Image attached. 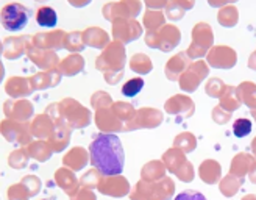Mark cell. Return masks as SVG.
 I'll return each instance as SVG.
<instances>
[{"instance_id":"1","label":"cell","mask_w":256,"mask_h":200,"mask_svg":"<svg viewBox=\"0 0 256 200\" xmlns=\"http://www.w3.org/2000/svg\"><path fill=\"white\" fill-rule=\"evenodd\" d=\"M91 164L104 177H116L124 170L125 154L119 136L112 133H98L89 146Z\"/></svg>"},{"instance_id":"2","label":"cell","mask_w":256,"mask_h":200,"mask_svg":"<svg viewBox=\"0 0 256 200\" xmlns=\"http://www.w3.org/2000/svg\"><path fill=\"white\" fill-rule=\"evenodd\" d=\"M175 184L170 178L164 177L158 183L140 180L132 192L133 200H169L174 196Z\"/></svg>"},{"instance_id":"3","label":"cell","mask_w":256,"mask_h":200,"mask_svg":"<svg viewBox=\"0 0 256 200\" xmlns=\"http://www.w3.org/2000/svg\"><path fill=\"white\" fill-rule=\"evenodd\" d=\"M182 40V33L175 25H162L156 32H147L146 42L153 47L160 48L161 52H170Z\"/></svg>"},{"instance_id":"4","label":"cell","mask_w":256,"mask_h":200,"mask_svg":"<svg viewBox=\"0 0 256 200\" xmlns=\"http://www.w3.org/2000/svg\"><path fill=\"white\" fill-rule=\"evenodd\" d=\"M214 42V34L210 24L206 22H198L194 30H192V44L188 48V58H200L206 55V52L212 48Z\"/></svg>"},{"instance_id":"5","label":"cell","mask_w":256,"mask_h":200,"mask_svg":"<svg viewBox=\"0 0 256 200\" xmlns=\"http://www.w3.org/2000/svg\"><path fill=\"white\" fill-rule=\"evenodd\" d=\"M2 27L8 32H20L30 20V10L22 4H6L0 12Z\"/></svg>"},{"instance_id":"6","label":"cell","mask_w":256,"mask_h":200,"mask_svg":"<svg viewBox=\"0 0 256 200\" xmlns=\"http://www.w3.org/2000/svg\"><path fill=\"white\" fill-rule=\"evenodd\" d=\"M164 166L169 169V172L175 174L182 182H192L194 180V168L190 162L186 160L184 154L178 148H170L162 155Z\"/></svg>"},{"instance_id":"7","label":"cell","mask_w":256,"mask_h":200,"mask_svg":"<svg viewBox=\"0 0 256 200\" xmlns=\"http://www.w3.org/2000/svg\"><path fill=\"white\" fill-rule=\"evenodd\" d=\"M140 10L142 4L136 0H126V2H112L104 6V16L108 20H118V19H134Z\"/></svg>"},{"instance_id":"8","label":"cell","mask_w":256,"mask_h":200,"mask_svg":"<svg viewBox=\"0 0 256 200\" xmlns=\"http://www.w3.org/2000/svg\"><path fill=\"white\" fill-rule=\"evenodd\" d=\"M210 74L208 64L204 61H196L189 64V68L184 70V74L180 77V88L186 92H194L198 84L206 78V75Z\"/></svg>"},{"instance_id":"9","label":"cell","mask_w":256,"mask_h":200,"mask_svg":"<svg viewBox=\"0 0 256 200\" xmlns=\"http://www.w3.org/2000/svg\"><path fill=\"white\" fill-rule=\"evenodd\" d=\"M125 61V50L120 42H112L97 60V68L102 70L114 69L116 72H122Z\"/></svg>"},{"instance_id":"10","label":"cell","mask_w":256,"mask_h":200,"mask_svg":"<svg viewBox=\"0 0 256 200\" xmlns=\"http://www.w3.org/2000/svg\"><path fill=\"white\" fill-rule=\"evenodd\" d=\"M206 61L210 66H212L216 69H232L236 64L238 55L232 47L216 46L208 52Z\"/></svg>"},{"instance_id":"11","label":"cell","mask_w":256,"mask_h":200,"mask_svg":"<svg viewBox=\"0 0 256 200\" xmlns=\"http://www.w3.org/2000/svg\"><path fill=\"white\" fill-rule=\"evenodd\" d=\"M142 33V28L136 20L132 19H118L112 22V34L119 42H130L134 41Z\"/></svg>"},{"instance_id":"12","label":"cell","mask_w":256,"mask_h":200,"mask_svg":"<svg viewBox=\"0 0 256 200\" xmlns=\"http://www.w3.org/2000/svg\"><path fill=\"white\" fill-rule=\"evenodd\" d=\"M164 108L169 114H180L182 118H190L196 111L194 102H192L188 96H182V94L169 98L168 102H166Z\"/></svg>"},{"instance_id":"13","label":"cell","mask_w":256,"mask_h":200,"mask_svg":"<svg viewBox=\"0 0 256 200\" xmlns=\"http://www.w3.org/2000/svg\"><path fill=\"white\" fill-rule=\"evenodd\" d=\"M66 40L68 34L62 30H56V32H50V33H38L33 38V44L36 47H41L44 50L47 48H62L66 47Z\"/></svg>"},{"instance_id":"14","label":"cell","mask_w":256,"mask_h":200,"mask_svg":"<svg viewBox=\"0 0 256 200\" xmlns=\"http://www.w3.org/2000/svg\"><path fill=\"white\" fill-rule=\"evenodd\" d=\"M162 122V114L161 111L155 110V108H142L139 110L134 119H133V125H132V130L134 128H153V127H158V125Z\"/></svg>"},{"instance_id":"15","label":"cell","mask_w":256,"mask_h":200,"mask_svg":"<svg viewBox=\"0 0 256 200\" xmlns=\"http://www.w3.org/2000/svg\"><path fill=\"white\" fill-rule=\"evenodd\" d=\"M189 58L186 54H178L175 56H172L168 64H166V77L172 82L180 80V77L184 74V70L189 68Z\"/></svg>"},{"instance_id":"16","label":"cell","mask_w":256,"mask_h":200,"mask_svg":"<svg viewBox=\"0 0 256 200\" xmlns=\"http://www.w3.org/2000/svg\"><path fill=\"white\" fill-rule=\"evenodd\" d=\"M98 190L104 194H110V196H125L128 192V183L120 175H116V177H105L100 182Z\"/></svg>"},{"instance_id":"17","label":"cell","mask_w":256,"mask_h":200,"mask_svg":"<svg viewBox=\"0 0 256 200\" xmlns=\"http://www.w3.org/2000/svg\"><path fill=\"white\" fill-rule=\"evenodd\" d=\"M198 174H200V178L204 183L216 184V183H219L222 177V168L219 162L214 160H204L198 168Z\"/></svg>"},{"instance_id":"18","label":"cell","mask_w":256,"mask_h":200,"mask_svg":"<svg viewBox=\"0 0 256 200\" xmlns=\"http://www.w3.org/2000/svg\"><path fill=\"white\" fill-rule=\"evenodd\" d=\"M254 162V158L248 154H238L233 161H232V166H230V174L234 175L238 178L244 180L246 175L250 172L252 166Z\"/></svg>"},{"instance_id":"19","label":"cell","mask_w":256,"mask_h":200,"mask_svg":"<svg viewBox=\"0 0 256 200\" xmlns=\"http://www.w3.org/2000/svg\"><path fill=\"white\" fill-rule=\"evenodd\" d=\"M83 41H84V44L91 46V47L104 48L108 44L110 38H108V33L104 32L102 28L91 27V28H88V30L83 32Z\"/></svg>"},{"instance_id":"20","label":"cell","mask_w":256,"mask_h":200,"mask_svg":"<svg viewBox=\"0 0 256 200\" xmlns=\"http://www.w3.org/2000/svg\"><path fill=\"white\" fill-rule=\"evenodd\" d=\"M238 98L240 100V104H246L252 110L256 108V84L252 82H244L236 88Z\"/></svg>"},{"instance_id":"21","label":"cell","mask_w":256,"mask_h":200,"mask_svg":"<svg viewBox=\"0 0 256 200\" xmlns=\"http://www.w3.org/2000/svg\"><path fill=\"white\" fill-rule=\"evenodd\" d=\"M194 6V2H183V0H172V2H168V6L164 8L166 16H168L170 20H180L184 12L188 10H190Z\"/></svg>"},{"instance_id":"22","label":"cell","mask_w":256,"mask_h":200,"mask_svg":"<svg viewBox=\"0 0 256 200\" xmlns=\"http://www.w3.org/2000/svg\"><path fill=\"white\" fill-rule=\"evenodd\" d=\"M217 20L222 25V27H234L239 20V12H238V8L232 4H228L226 6H222L217 12Z\"/></svg>"},{"instance_id":"23","label":"cell","mask_w":256,"mask_h":200,"mask_svg":"<svg viewBox=\"0 0 256 200\" xmlns=\"http://www.w3.org/2000/svg\"><path fill=\"white\" fill-rule=\"evenodd\" d=\"M36 22L38 25H41V27H46V28L55 27L58 22L56 11L52 6H40L36 11Z\"/></svg>"},{"instance_id":"24","label":"cell","mask_w":256,"mask_h":200,"mask_svg":"<svg viewBox=\"0 0 256 200\" xmlns=\"http://www.w3.org/2000/svg\"><path fill=\"white\" fill-rule=\"evenodd\" d=\"M86 162H88V155H86L84 150L80 148V147L72 148V152H69L66 156H64V164L72 168L74 170L82 169Z\"/></svg>"},{"instance_id":"25","label":"cell","mask_w":256,"mask_h":200,"mask_svg":"<svg viewBox=\"0 0 256 200\" xmlns=\"http://www.w3.org/2000/svg\"><path fill=\"white\" fill-rule=\"evenodd\" d=\"M166 174V168L160 161H150L148 164L142 169V180L144 182H156L162 180Z\"/></svg>"},{"instance_id":"26","label":"cell","mask_w":256,"mask_h":200,"mask_svg":"<svg viewBox=\"0 0 256 200\" xmlns=\"http://www.w3.org/2000/svg\"><path fill=\"white\" fill-rule=\"evenodd\" d=\"M164 24V14L160 10H148L144 14V27L147 28V32H156L160 30Z\"/></svg>"},{"instance_id":"27","label":"cell","mask_w":256,"mask_h":200,"mask_svg":"<svg viewBox=\"0 0 256 200\" xmlns=\"http://www.w3.org/2000/svg\"><path fill=\"white\" fill-rule=\"evenodd\" d=\"M220 106L225 111L232 112V114H233V111H236L240 106V100L238 98L236 88L234 86H226L224 96L220 97Z\"/></svg>"},{"instance_id":"28","label":"cell","mask_w":256,"mask_h":200,"mask_svg":"<svg viewBox=\"0 0 256 200\" xmlns=\"http://www.w3.org/2000/svg\"><path fill=\"white\" fill-rule=\"evenodd\" d=\"M174 147L178 148V150H182L183 154H190V152H194L196 147H197V140H196V136L192 133L186 132V133H182V134H178L175 138Z\"/></svg>"},{"instance_id":"29","label":"cell","mask_w":256,"mask_h":200,"mask_svg":"<svg viewBox=\"0 0 256 200\" xmlns=\"http://www.w3.org/2000/svg\"><path fill=\"white\" fill-rule=\"evenodd\" d=\"M242 183H244V180H242V178H238V177H234V175L228 174L225 178H222V182L219 184L220 192L225 197H233L239 191V188H240Z\"/></svg>"},{"instance_id":"30","label":"cell","mask_w":256,"mask_h":200,"mask_svg":"<svg viewBox=\"0 0 256 200\" xmlns=\"http://www.w3.org/2000/svg\"><path fill=\"white\" fill-rule=\"evenodd\" d=\"M83 66H84V60L82 56L70 55L61 62L60 69H61L62 74H66V75H75L76 72L83 69Z\"/></svg>"},{"instance_id":"31","label":"cell","mask_w":256,"mask_h":200,"mask_svg":"<svg viewBox=\"0 0 256 200\" xmlns=\"http://www.w3.org/2000/svg\"><path fill=\"white\" fill-rule=\"evenodd\" d=\"M56 182L60 183V186L68 194H74V191L76 190V178L74 177V174L66 170V169H60L56 172Z\"/></svg>"},{"instance_id":"32","label":"cell","mask_w":256,"mask_h":200,"mask_svg":"<svg viewBox=\"0 0 256 200\" xmlns=\"http://www.w3.org/2000/svg\"><path fill=\"white\" fill-rule=\"evenodd\" d=\"M130 66L133 70H136L138 74H147L152 70V62H150V58L147 55H142V54H138L132 58V62Z\"/></svg>"},{"instance_id":"33","label":"cell","mask_w":256,"mask_h":200,"mask_svg":"<svg viewBox=\"0 0 256 200\" xmlns=\"http://www.w3.org/2000/svg\"><path fill=\"white\" fill-rule=\"evenodd\" d=\"M144 88V80L140 77H134L132 80H128L124 86H122V94L125 97H134L138 96Z\"/></svg>"},{"instance_id":"34","label":"cell","mask_w":256,"mask_h":200,"mask_svg":"<svg viewBox=\"0 0 256 200\" xmlns=\"http://www.w3.org/2000/svg\"><path fill=\"white\" fill-rule=\"evenodd\" d=\"M204 90H206L208 96L216 97V98H220L224 96L225 90H226V84L222 80H219V78H211L206 83V88H204Z\"/></svg>"},{"instance_id":"35","label":"cell","mask_w":256,"mask_h":200,"mask_svg":"<svg viewBox=\"0 0 256 200\" xmlns=\"http://www.w3.org/2000/svg\"><path fill=\"white\" fill-rule=\"evenodd\" d=\"M233 133L236 138H246L252 133V122L248 119H238L233 124Z\"/></svg>"},{"instance_id":"36","label":"cell","mask_w":256,"mask_h":200,"mask_svg":"<svg viewBox=\"0 0 256 200\" xmlns=\"http://www.w3.org/2000/svg\"><path fill=\"white\" fill-rule=\"evenodd\" d=\"M83 44H84V41H83V34L82 33L74 32L70 34H68L66 47L69 50H75V52H76V50H83Z\"/></svg>"},{"instance_id":"37","label":"cell","mask_w":256,"mask_h":200,"mask_svg":"<svg viewBox=\"0 0 256 200\" xmlns=\"http://www.w3.org/2000/svg\"><path fill=\"white\" fill-rule=\"evenodd\" d=\"M230 118H232V112L225 111L220 105L212 110V119L217 124H226L230 120Z\"/></svg>"},{"instance_id":"38","label":"cell","mask_w":256,"mask_h":200,"mask_svg":"<svg viewBox=\"0 0 256 200\" xmlns=\"http://www.w3.org/2000/svg\"><path fill=\"white\" fill-rule=\"evenodd\" d=\"M24 183L22 184H12L11 190L8 191L10 200H27L30 194H24Z\"/></svg>"},{"instance_id":"39","label":"cell","mask_w":256,"mask_h":200,"mask_svg":"<svg viewBox=\"0 0 256 200\" xmlns=\"http://www.w3.org/2000/svg\"><path fill=\"white\" fill-rule=\"evenodd\" d=\"M175 200H206V197H204L202 192H198V191H192V190H186V191H183V192H180L176 197H175Z\"/></svg>"},{"instance_id":"40","label":"cell","mask_w":256,"mask_h":200,"mask_svg":"<svg viewBox=\"0 0 256 200\" xmlns=\"http://www.w3.org/2000/svg\"><path fill=\"white\" fill-rule=\"evenodd\" d=\"M33 148H36V152H30L34 158H38V160H40V161H42V160H47L50 155L48 154H42V148H47L44 144H41V142H36V144H33L32 146Z\"/></svg>"},{"instance_id":"41","label":"cell","mask_w":256,"mask_h":200,"mask_svg":"<svg viewBox=\"0 0 256 200\" xmlns=\"http://www.w3.org/2000/svg\"><path fill=\"white\" fill-rule=\"evenodd\" d=\"M248 68L253 69V70H256V52H253L250 55V58H248Z\"/></svg>"},{"instance_id":"42","label":"cell","mask_w":256,"mask_h":200,"mask_svg":"<svg viewBox=\"0 0 256 200\" xmlns=\"http://www.w3.org/2000/svg\"><path fill=\"white\" fill-rule=\"evenodd\" d=\"M248 175H250L252 183H256V160H254V162H253V166H252V169H250Z\"/></svg>"},{"instance_id":"43","label":"cell","mask_w":256,"mask_h":200,"mask_svg":"<svg viewBox=\"0 0 256 200\" xmlns=\"http://www.w3.org/2000/svg\"><path fill=\"white\" fill-rule=\"evenodd\" d=\"M252 150H253V154H254V158H256V138L252 141Z\"/></svg>"},{"instance_id":"44","label":"cell","mask_w":256,"mask_h":200,"mask_svg":"<svg viewBox=\"0 0 256 200\" xmlns=\"http://www.w3.org/2000/svg\"><path fill=\"white\" fill-rule=\"evenodd\" d=\"M242 200H256V196H253V194H248V196H246Z\"/></svg>"},{"instance_id":"45","label":"cell","mask_w":256,"mask_h":200,"mask_svg":"<svg viewBox=\"0 0 256 200\" xmlns=\"http://www.w3.org/2000/svg\"><path fill=\"white\" fill-rule=\"evenodd\" d=\"M252 116H253V119L256 120V108H254V110H252Z\"/></svg>"},{"instance_id":"46","label":"cell","mask_w":256,"mask_h":200,"mask_svg":"<svg viewBox=\"0 0 256 200\" xmlns=\"http://www.w3.org/2000/svg\"><path fill=\"white\" fill-rule=\"evenodd\" d=\"M42 200H55V198H42Z\"/></svg>"}]
</instances>
